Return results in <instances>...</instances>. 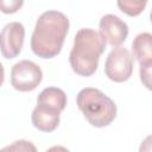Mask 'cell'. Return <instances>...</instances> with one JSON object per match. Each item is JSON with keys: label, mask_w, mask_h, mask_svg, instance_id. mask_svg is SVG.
Returning <instances> with one entry per match:
<instances>
[{"label": "cell", "mask_w": 152, "mask_h": 152, "mask_svg": "<svg viewBox=\"0 0 152 152\" xmlns=\"http://www.w3.org/2000/svg\"><path fill=\"white\" fill-rule=\"evenodd\" d=\"M69 31V19L59 11H46L36 21L31 36V49L40 58H53L63 46Z\"/></svg>", "instance_id": "1"}, {"label": "cell", "mask_w": 152, "mask_h": 152, "mask_svg": "<svg viewBox=\"0 0 152 152\" xmlns=\"http://www.w3.org/2000/svg\"><path fill=\"white\" fill-rule=\"evenodd\" d=\"M104 49L106 42L99 32L93 28L78 30L69 55V62L74 72L84 77L91 76L97 70L99 59Z\"/></svg>", "instance_id": "2"}, {"label": "cell", "mask_w": 152, "mask_h": 152, "mask_svg": "<svg viewBox=\"0 0 152 152\" xmlns=\"http://www.w3.org/2000/svg\"><path fill=\"white\" fill-rule=\"evenodd\" d=\"M77 107L94 127H106L116 116V104L96 88H83L77 94Z\"/></svg>", "instance_id": "3"}, {"label": "cell", "mask_w": 152, "mask_h": 152, "mask_svg": "<svg viewBox=\"0 0 152 152\" xmlns=\"http://www.w3.org/2000/svg\"><path fill=\"white\" fill-rule=\"evenodd\" d=\"M133 57L131 52L122 46H114L107 56L104 63V74L113 82H125L133 72Z\"/></svg>", "instance_id": "4"}, {"label": "cell", "mask_w": 152, "mask_h": 152, "mask_svg": "<svg viewBox=\"0 0 152 152\" xmlns=\"http://www.w3.org/2000/svg\"><path fill=\"white\" fill-rule=\"evenodd\" d=\"M43 72L32 61H20L11 69V84L18 91H32L42 82Z\"/></svg>", "instance_id": "5"}, {"label": "cell", "mask_w": 152, "mask_h": 152, "mask_svg": "<svg viewBox=\"0 0 152 152\" xmlns=\"http://www.w3.org/2000/svg\"><path fill=\"white\" fill-rule=\"evenodd\" d=\"M24 38H25V28L23 24L18 21H12L6 24L0 32L1 55L7 59L15 58L23 49Z\"/></svg>", "instance_id": "6"}, {"label": "cell", "mask_w": 152, "mask_h": 152, "mask_svg": "<svg viewBox=\"0 0 152 152\" xmlns=\"http://www.w3.org/2000/svg\"><path fill=\"white\" fill-rule=\"evenodd\" d=\"M100 34L112 46H119L128 36V26L119 17L114 14H106L99 23Z\"/></svg>", "instance_id": "7"}, {"label": "cell", "mask_w": 152, "mask_h": 152, "mask_svg": "<svg viewBox=\"0 0 152 152\" xmlns=\"http://www.w3.org/2000/svg\"><path fill=\"white\" fill-rule=\"evenodd\" d=\"M59 115L61 112L45 106V104H40L37 103V106L34 107V109L32 110V115H31V120H32V125L42 132H52L55 131L58 125H59Z\"/></svg>", "instance_id": "8"}, {"label": "cell", "mask_w": 152, "mask_h": 152, "mask_svg": "<svg viewBox=\"0 0 152 152\" xmlns=\"http://www.w3.org/2000/svg\"><path fill=\"white\" fill-rule=\"evenodd\" d=\"M133 55L140 65H152V36L148 32L139 33L132 43Z\"/></svg>", "instance_id": "9"}, {"label": "cell", "mask_w": 152, "mask_h": 152, "mask_svg": "<svg viewBox=\"0 0 152 152\" xmlns=\"http://www.w3.org/2000/svg\"><path fill=\"white\" fill-rule=\"evenodd\" d=\"M37 103L45 104L62 112L66 106V94L59 88L48 87L39 93L37 97Z\"/></svg>", "instance_id": "10"}, {"label": "cell", "mask_w": 152, "mask_h": 152, "mask_svg": "<svg viewBox=\"0 0 152 152\" xmlns=\"http://www.w3.org/2000/svg\"><path fill=\"white\" fill-rule=\"evenodd\" d=\"M148 0H116L118 7L128 17H137L146 7Z\"/></svg>", "instance_id": "11"}, {"label": "cell", "mask_w": 152, "mask_h": 152, "mask_svg": "<svg viewBox=\"0 0 152 152\" xmlns=\"http://www.w3.org/2000/svg\"><path fill=\"white\" fill-rule=\"evenodd\" d=\"M24 5V0H0V11L5 14L18 12Z\"/></svg>", "instance_id": "12"}, {"label": "cell", "mask_w": 152, "mask_h": 152, "mask_svg": "<svg viewBox=\"0 0 152 152\" xmlns=\"http://www.w3.org/2000/svg\"><path fill=\"white\" fill-rule=\"evenodd\" d=\"M140 80L147 89H151V65H140Z\"/></svg>", "instance_id": "13"}, {"label": "cell", "mask_w": 152, "mask_h": 152, "mask_svg": "<svg viewBox=\"0 0 152 152\" xmlns=\"http://www.w3.org/2000/svg\"><path fill=\"white\" fill-rule=\"evenodd\" d=\"M5 150H15V151H28V150H31V151H36V147L32 145V144H30V141H26V140H19V141H15L12 146H8V147H6Z\"/></svg>", "instance_id": "14"}, {"label": "cell", "mask_w": 152, "mask_h": 152, "mask_svg": "<svg viewBox=\"0 0 152 152\" xmlns=\"http://www.w3.org/2000/svg\"><path fill=\"white\" fill-rule=\"evenodd\" d=\"M4 78H5V70H4L2 64L0 63V87H1L2 83H4Z\"/></svg>", "instance_id": "15"}]
</instances>
